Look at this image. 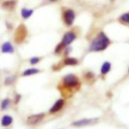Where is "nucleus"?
Wrapping results in <instances>:
<instances>
[{
  "label": "nucleus",
  "instance_id": "1",
  "mask_svg": "<svg viewBox=\"0 0 129 129\" xmlns=\"http://www.w3.org/2000/svg\"><path fill=\"white\" fill-rule=\"evenodd\" d=\"M110 44V39L107 37V35L104 32H100L97 37L93 39V41L90 44V50L91 51H101L108 47Z\"/></svg>",
  "mask_w": 129,
  "mask_h": 129
},
{
  "label": "nucleus",
  "instance_id": "2",
  "mask_svg": "<svg viewBox=\"0 0 129 129\" xmlns=\"http://www.w3.org/2000/svg\"><path fill=\"white\" fill-rule=\"evenodd\" d=\"M76 14L73 9H63L62 11V20L67 26H71L75 21Z\"/></svg>",
  "mask_w": 129,
  "mask_h": 129
},
{
  "label": "nucleus",
  "instance_id": "3",
  "mask_svg": "<svg viewBox=\"0 0 129 129\" xmlns=\"http://www.w3.org/2000/svg\"><path fill=\"white\" fill-rule=\"evenodd\" d=\"M26 35H27V29H26V27H25L23 24H20V25L17 27L16 31H15V37H14V38H15V41H16L17 43L22 42V41L25 39Z\"/></svg>",
  "mask_w": 129,
  "mask_h": 129
},
{
  "label": "nucleus",
  "instance_id": "4",
  "mask_svg": "<svg viewBox=\"0 0 129 129\" xmlns=\"http://www.w3.org/2000/svg\"><path fill=\"white\" fill-rule=\"evenodd\" d=\"M63 85L69 88H76L79 85V79L74 75H67L63 78Z\"/></svg>",
  "mask_w": 129,
  "mask_h": 129
},
{
  "label": "nucleus",
  "instance_id": "5",
  "mask_svg": "<svg viewBox=\"0 0 129 129\" xmlns=\"http://www.w3.org/2000/svg\"><path fill=\"white\" fill-rule=\"evenodd\" d=\"M75 39H76V34H75L73 31H69V32L64 33L61 42H62V44H63L64 46H67V45L71 44Z\"/></svg>",
  "mask_w": 129,
  "mask_h": 129
},
{
  "label": "nucleus",
  "instance_id": "6",
  "mask_svg": "<svg viewBox=\"0 0 129 129\" xmlns=\"http://www.w3.org/2000/svg\"><path fill=\"white\" fill-rule=\"evenodd\" d=\"M43 118H44V114L43 113L34 114V115H31V116H29L27 118V123H29V124H36V123L40 122Z\"/></svg>",
  "mask_w": 129,
  "mask_h": 129
},
{
  "label": "nucleus",
  "instance_id": "7",
  "mask_svg": "<svg viewBox=\"0 0 129 129\" xmlns=\"http://www.w3.org/2000/svg\"><path fill=\"white\" fill-rule=\"evenodd\" d=\"M63 104H64V102H63V100L62 99H59V100H57L55 103H54V105H52V107L50 108V110H49V113H56V112H58L62 107H63Z\"/></svg>",
  "mask_w": 129,
  "mask_h": 129
},
{
  "label": "nucleus",
  "instance_id": "8",
  "mask_svg": "<svg viewBox=\"0 0 129 129\" xmlns=\"http://www.w3.org/2000/svg\"><path fill=\"white\" fill-rule=\"evenodd\" d=\"M16 5V2L14 0H7V1H4L2 3V8L6 9V10H12Z\"/></svg>",
  "mask_w": 129,
  "mask_h": 129
},
{
  "label": "nucleus",
  "instance_id": "9",
  "mask_svg": "<svg viewBox=\"0 0 129 129\" xmlns=\"http://www.w3.org/2000/svg\"><path fill=\"white\" fill-rule=\"evenodd\" d=\"M96 119H82V120H79V121H76L73 123L74 126H78V127H81V126H85V125H88L92 122H94Z\"/></svg>",
  "mask_w": 129,
  "mask_h": 129
},
{
  "label": "nucleus",
  "instance_id": "10",
  "mask_svg": "<svg viewBox=\"0 0 129 129\" xmlns=\"http://www.w3.org/2000/svg\"><path fill=\"white\" fill-rule=\"evenodd\" d=\"M1 50H2V52H4V53H11V52H13L14 48H13V46L11 45L10 42H5V43H3L2 47H1Z\"/></svg>",
  "mask_w": 129,
  "mask_h": 129
},
{
  "label": "nucleus",
  "instance_id": "11",
  "mask_svg": "<svg viewBox=\"0 0 129 129\" xmlns=\"http://www.w3.org/2000/svg\"><path fill=\"white\" fill-rule=\"evenodd\" d=\"M32 13H33V10H31V9H26V8H22V9H21V16H22L24 19L29 18Z\"/></svg>",
  "mask_w": 129,
  "mask_h": 129
},
{
  "label": "nucleus",
  "instance_id": "12",
  "mask_svg": "<svg viewBox=\"0 0 129 129\" xmlns=\"http://www.w3.org/2000/svg\"><path fill=\"white\" fill-rule=\"evenodd\" d=\"M111 70V63L109 61H105L101 68V73L103 75H106L107 73H109V71Z\"/></svg>",
  "mask_w": 129,
  "mask_h": 129
},
{
  "label": "nucleus",
  "instance_id": "13",
  "mask_svg": "<svg viewBox=\"0 0 129 129\" xmlns=\"http://www.w3.org/2000/svg\"><path fill=\"white\" fill-rule=\"evenodd\" d=\"M11 123H12V118H11L10 116L5 115V116L2 117V119H1V124H2V126H8V125H10Z\"/></svg>",
  "mask_w": 129,
  "mask_h": 129
},
{
  "label": "nucleus",
  "instance_id": "14",
  "mask_svg": "<svg viewBox=\"0 0 129 129\" xmlns=\"http://www.w3.org/2000/svg\"><path fill=\"white\" fill-rule=\"evenodd\" d=\"M63 63L67 66H76V64H78V59H76L74 57H67L63 60Z\"/></svg>",
  "mask_w": 129,
  "mask_h": 129
},
{
  "label": "nucleus",
  "instance_id": "15",
  "mask_svg": "<svg viewBox=\"0 0 129 129\" xmlns=\"http://www.w3.org/2000/svg\"><path fill=\"white\" fill-rule=\"evenodd\" d=\"M39 71L37 69H29V70H26L23 72V76H30V75H34V74H37Z\"/></svg>",
  "mask_w": 129,
  "mask_h": 129
},
{
  "label": "nucleus",
  "instance_id": "16",
  "mask_svg": "<svg viewBox=\"0 0 129 129\" xmlns=\"http://www.w3.org/2000/svg\"><path fill=\"white\" fill-rule=\"evenodd\" d=\"M119 20H120L121 22H123V23L129 24V13H124V14H122V15L120 16Z\"/></svg>",
  "mask_w": 129,
  "mask_h": 129
},
{
  "label": "nucleus",
  "instance_id": "17",
  "mask_svg": "<svg viewBox=\"0 0 129 129\" xmlns=\"http://www.w3.org/2000/svg\"><path fill=\"white\" fill-rule=\"evenodd\" d=\"M63 47H64V45L62 44V42H60L59 44H57V46H56V48H55V53H59Z\"/></svg>",
  "mask_w": 129,
  "mask_h": 129
},
{
  "label": "nucleus",
  "instance_id": "18",
  "mask_svg": "<svg viewBox=\"0 0 129 129\" xmlns=\"http://www.w3.org/2000/svg\"><path fill=\"white\" fill-rule=\"evenodd\" d=\"M8 104H9V100H8V99H5V100L2 102L1 108H2V109H6V108L8 107Z\"/></svg>",
  "mask_w": 129,
  "mask_h": 129
},
{
  "label": "nucleus",
  "instance_id": "19",
  "mask_svg": "<svg viewBox=\"0 0 129 129\" xmlns=\"http://www.w3.org/2000/svg\"><path fill=\"white\" fill-rule=\"evenodd\" d=\"M38 61H39V57L34 56V57L30 58V63H31V64H35V63H37Z\"/></svg>",
  "mask_w": 129,
  "mask_h": 129
},
{
  "label": "nucleus",
  "instance_id": "20",
  "mask_svg": "<svg viewBox=\"0 0 129 129\" xmlns=\"http://www.w3.org/2000/svg\"><path fill=\"white\" fill-rule=\"evenodd\" d=\"M47 1H49V2H56L57 0H47Z\"/></svg>",
  "mask_w": 129,
  "mask_h": 129
}]
</instances>
